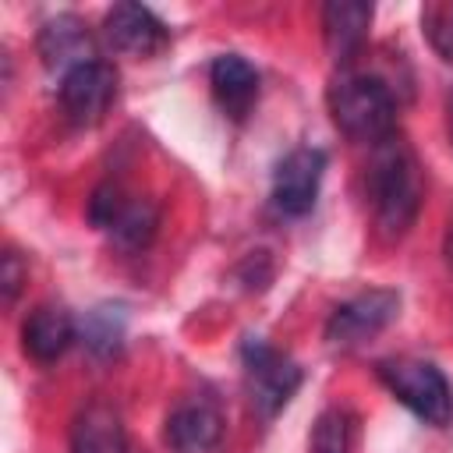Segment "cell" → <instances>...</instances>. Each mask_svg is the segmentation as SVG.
Instances as JSON below:
<instances>
[{
  "label": "cell",
  "instance_id": "6da1fadb",
  "mask_svg": "<svg viewBox=\"0 0 453 453\" xmlns=\"http://www.w3.org/2000/svg\"><path fill=\"white\" fill-rule=\"evenodd\" d=\"M368 198L375 209V226L382 237H403L421 209V173L411 145L393 131L379 145H372L368 163Z\"/></svg>",
  "mask_w": 453,
  "mask_h": 453
},
{
  "label": "cell",
  "instance_id": "7a4b0ae2",
  "mask_svg": "<svg viewBox=\"0 0 453 453\" xmlns=\"http://www.w3.org/2000/svg\"><path fill=\"white\" fill-rule=\"evenodd\" d=\"M333 124L350 142L379 145L396 131V103L382 78L375 74H343L329 88Z\"/></svg>",
  "mask_w": 453,
  "mask_h": 453
},
{
  "label": "cell",
  "instance_id": "3957f363",
  "mask_svg": "<svg viewBox=\"0 0 453 453\" xmlns=\"http://www.w3.org/2000/svg\"><path fill=\"white\" fill-rule=\"evenodd\" d=\"M382 386L425 425L446 428L453 421V389L432 361L418 357H386L375 365Z\"/></svg>",
  "mask_w": 453,
  "mask_h": 453
},
{
  "label": "cell",
  "instance_id": "277c9868",
  "mask_svg": "<svg viewBox=\"0 0 453 453\" xmlns=\"http://www.w3.org/2000/svg\"><path fill=\"white\" fill-rule=\"evenodd\" d=\"M244 357V375H248V393H251V407L262 418H273L276 411H283V403L297 393L301 386V368L280 354L276 347L262 343V340H244L241 347Z\"/></svg>",
  "mask_w": 453,
  "mask_h": 453
},
{
  "label": "cell",
  "instance_id": "5b68a950",
  "mask_svg": "<svg viewBox=\"0 0 453 453\" xmlns=\"http://www.w3.org/2000/svg\"><path fill=\"white\" fill-rule=\"evenodd\" d=\"M400 315V294L389 287L365 290L343 304H336L326 319V340L333 347H357L368 336L382 333Z\"/></svg>",
  "mask_w": 453,
  "mask_h": 453
},
{
  "label": "cell",
  "instance_id": "8992f818",
  "mask_svg": "<svg viewBox=\"0 0 453 453\" xmlns=\"http://www.w3.org/2000/svg\"><path fill=\"white\" fill-rule=\"evenodd\" d=\"M117 99V71L106 60H88L60 78V106L71 124L92 127Z\"/></svg>",
  "mask_w": 453,
  "mask_h": 453
},
{
  "label": "cell",
  "instance_id": "52a82bcc",
  "mask_svg": "<svg viewBox=\"0 0 453 453\" xmlns=\"http://www.w3.org/2000/svg\"><path fill=\"white\" fill-rule=\"evenodd\" d=\"M322 173H326V152L322 149L301 145V149L287 152L276 163V173H273V205L283 216L311 212V205L319 198Z\"/></svg>",
  "mask_w": 453,
  "mask_h": 453
},
{
  "label": "cell",
  "instance_id": "ba28073f",
  "mask_svg": "<svg viewBox=\"0 0 453 453\" xmlns=\"http://www.w3.org/2000/svg\"><path fill=\"white\" fill-rule=\"evenodd\" d=\"M103 28H106V39L113 42V50L131 53V57H152L156 50L166 46L163 21L142 4H113L103 18Z\"/></svg>",
  "mask_w": 453,
  "mask_h": 453
},
{
  "label": "cell",
  "instance_id": "9c48e42d",
  "mask_svg": "<svg viewBox=\"0 0 453 453\" xmlns=\"http://www.w3.org/2000/svg\"><path fill=\"white\" fill-rule=\"evenodd\" d=\"M39 57L50 71H74L88 60H96V46H92V32L81 18L74 14H57L39 28Z\"/></svg>",
  "mask_w": 453,
  "mask_h": 453
},
{
  "label": "cell",
  "instance_id": "30bf717a",
  "mask_svg": "<svg viewBox=\"0 0 453 453\" xmlns=\"http://www.w3.org/2000/svg\"><path fill=\"white\" fill-rule=\"evenodd\" d=\"M372 4L361 0H329L322 7V39L326 50L336 64H350L361 46L368 42V25H372Z\"/></svg>",
  "mask_w": 453,
  "mask_h": 453
},
{
  "label": "cell",
  "instance_id": "8fae6325",
  "mask_svg": "<svg viewBox=\"0 0 453 453\" xmlns=\"http://www.w3.org/2000/svg\"><path fill=\"white\" fill-rule=\"evenodd\" d=\"M209 85L219 103V110L230 120H244L258 99V74L255 67L237 53H219L209 67Z\"/></svg>",
  "mask_w": 453,
  "mask_h": 453
},
{
  "label": "cell",
  "instance_id": "7c38bea8",
  "mask_svg": "<svg viewBox=\"0 0 453 453\" xmlns=\"http://www.w3.org/2000/svg\"><path fill=\"white\" fill-rule=\"evenodd\" d=\"M74 343V319L60 304H39L21 326V347L39 365L57 361Z\"/></svg>",
  "mask_w": 453,
  "mask_h": 453
},
{
  "label": "cell",
  "instance_id": "4fadbf2b",
  "mask_svg": "<svg viewBox=\"0 0 453 453\" xmlns=\"http://www.w3.org/2000/svg\"><path fill=\"white\" fill-rule=\"evenodd\" d=\"M71 453H127L120 414L103 400L85 403L71 421Z\"/></svg>",
  "mask_w": 453,
  "mask_h": 453
},
{
  "label": "cell",
  "instance_id": "5bb4252c",
  "mask_svg": "<svg viewBox=\"0 0 453 453\" xmlns=\"http://www.w3.org/2000/svg\"><path fill=\"white\" fill-rule=\"evenodd\" d=\"M219 432H223L219 411L205 400L180 403L166 418V446L173 453H205L219 442Z\"/></svg>",
  "mask_w": 453,
  "mask_h": 453
},
{
  "label": "cell",
  "instance_id": "9a60e30c",
  "mask_svg": "<svg viewBox=\"0 0 453 453\" xmlns=\"http://www.w3.org/2000/svg\"><path fill=\"white\" fill-rule=\"evenodd\" d=\"M156 226H159V209L149 198H127V205L120 209V216L113 219V226L106 234L120 248L138 251V248H145L156 237Z\"/></svg>",
  "mask_w": 453,
  "mask_h": 453
},
{
  "label": "cell",
  "instance_id": "2e32d148",
  "mask_svg": "<svg viewBox=\"0 0 453 453\" xmlns=\"http://www.w3.org/2000/svg\"><path fill=\"white\" fill-rule=\"evenodd\" d=\"M354 446V418L340 407H329L315 418L311 453H350Z\"/></svg>",
  "mask_w": 453,
  "mask_h": 453
},
{
  "label": "cell",
  "instance_id": "e0dca14e",
  "mask_svg": "<svg viewBox=\"0 0 453 453\" xmlns=\"http://www.w3.org/2000/svg\"><path fill=\"white\" fill-rule=\"evenodd\" d=\"M421 32L428 46L453 64V0H432L421 7Z\"/></svg>",
  "mask_w": 453,
  "mask_h": 453
},
{
  "label": "cell",
  "instance_id": "ac0fdd59",
  "mask_svg": "<svg viewBox=\"0 0 453 453\" xmlns=\"http://www.w3.org/2000/svg\"><path fill=\"white\" fill-rule=\"evenodd\" d=\"M117 308H96L85 322V347L92 354H113L120 350V336H124V319L113 315Z\"/></svg>",
  "mask_w": 453,
  "mask_h": 453
},
{
  "label": "cell",
  "instance_id": "d6986e66",
  "mask_svg": "<svg viewBox=\"0 0 453 453\" xmlns=\"http://www.w3.org/2000/svg\"><path fill=\"white\" fill-rule=\"evenodd\" d=\"M124 205H127V195L120 191V184H113V180L99 184L88 198V223L99 226V230H110Z\"/></svg>",
  "mask_w": 453,
  "mask_h": 453
},
{
  "label": "cell",
  "instance_id": "ffe728a7",
  "mask_svg": "<svg viewBox=\"0 0 453 453\" xmlns=\"http://www.w3.org/2000/svg\"><path fill=\"white\" fill-rule=\"evenodd\" d=\"M25 276H28V269H25L21 255H18L14 248H7L4 258H0V290H4V304H14V297L21 294Z\"/></svg>",
  "mask_w": 453,
  "mask_h": 453
},
{
  "label": "cell",
  "instance_id": "44dd1931",
  "mask_svg": "<svg viewBox=\"0 0 453 453\" xmlns=\"http://www.w3.org/2000/svg\"><path fill=\"white\" fill-rule=\"evenodd\" d=\"M442 255H446V265L453 269V219H449V226H446V241H442Z\"/></svg>",
  "mask_w": 453,
  "mask_h": 453
},
{
  "label": "cell",
  "instance_id": "7402d4cb",
  "mask_svg": "<svg viewBox=\"0 0 453 453\" xmlns=\"http://www.w3.org/2000/svg\"><path fill=\"white\" fill-rule=\"evenodd\" d=\"M446 134H449V145H453V92L446 96Z\"/></svg>",
  "mask_w": 453,
  "mask_h": 453
}]
</instances>
